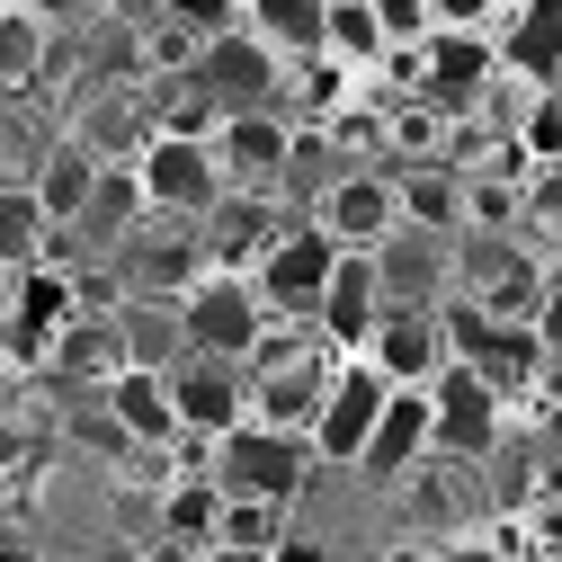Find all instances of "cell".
<instances>
[{"label": "cell", "mask_w": 562, "mask_h": 562, "mask_svg": "<svg viewBox=\"0 0 562 562\" xmlns=\"http://www.w3.org/2000/svg\"><path fill=\"white\" fill-rule=\"evenodd\" d=\"M411 99H429V108H447V116H473L482 108V90L501 81V45H491L482 27H429L411 45Z\"/></svg>", "instance_id": "1"}, {"label": "cell", "mask_w": 562, "mask_h": 562, "mask_svg": "<svg viewBox=\"0 0 562 562\" xmlns=\"http://www.w3.org/2000/svg\"><path fill=\"white\" fill-rule=\"evenodd\" d=\"M330 259H339V241H330L313 215L277 224V241L250 259V286H259L268 322H313V304H322V286H330Z\"/></svg>", "instance_id": "2"}, {"label": "cell", "mask_w": 562, "mask_h": 562, "mask_svg": "<svg viewBox=\"0 0 562 562\" xmlns=\"http://www.w3.org/2000/svg\"><path fill=\"white\" fill-rule=\"evenodd\" d=\"M384 393H393V384H384L367 358H330L322 411H313V429H304L313 464H330V473H358V456H367V438H375V419H384Z\"/></svg>", "instance_id": "3"}, {"label": "cell", "mask_w": 562, "mask_h": 562, "mask_svg": "<svg viewBox=\"0 0 562 562\" xmlns=\"http://www.w3.org/2000/svg\"><path fill=\"white\" fill-rule=\"evenodd\" d=\"M205 473H215L224 491H250V501H286L295 509V491L313 473V447L295 429H259V419H241V429H224L215 447H205Z\"/></svg>", "instance_id": "4"}, {"label": "cell", "mask_w": 562, "mask_h": 562, "mask_svg": "<svg viewBox=\"0 0 562 562\" xmlns=\"http://www.w3.org/2000/svg\"><path fill=\"white\" fill-rule=\"evenodd\" d=\"M196 90L215 99V116H241V108H286V54L277 45H259L250 27H233V36H215V45H196ZM295 116V108H286Z\"/></svg>", "instance_id": "5"}, {"label": "cell", "mask_w": 562, "mask_h": 562, "mask_svg": "<svg viewBox=\"0 0 562 562\" xmlns=\"http://www.w3.org/2000/svg\"><path fill=\"white\" fill-rule=\"evenodd\" d=\"M179 322H188L196 358H250V339L268 330V304L250 286V268H205L196 286L179 295Z\"/></svg>", "instance_id": "6"}, {"label": "cell", "mask_w": 562, "mask_h": 562, "mask_svg": "<svg viewBox=\"0 0 562 562\" xmlns=\"http://www.w3.org/2000/svg\"><path fill=\"white\" fill-rule=\"evenodd\" d=\"M215 170L224 188L241 196H286V161H295V116L286 108H241V116H215Z\"/></svg>", "instance_id": "7"}, {"label": "cell", "mask_w": 562, "mask_h": 562, "mask_svg": "<svg viewBox=\"0 0 562 562\" xmlns=\"http://www.w3.org/2000/svg\"><path fill=\"white\" fill-rule=\"evenodd\" d=\"M509 411H518V402H501L473 367H447V375L429 384V447H438L447 464H482L491 447L509 438Z\"/></svg>", "instance_id": "8"}, {"label": "cell", "mask_w": 562, "mask_h": 562, "mask_svg": "<svg viewBox=\"0 0 562 562\" xmlns=\"http://www.w3.org/2000/svg\"><path fill=\"white\" fill-rule=\"evenodd\" d=\"M134 179H144L153 196V215H215V196H224V170H215V144L205 134H153L144 153H134Z\"/></svg>", "instance_id": "9"}, {"label": "cell", "mask_w": 562, "mask_h": 562, "mask_svg": "<svg viewBox=\"0 0 562 562\" xmlns=\"http://www.w3.org/2000/svg\"><path fill=\"white\" fill-rule=\"evenodd\" d=\"M304 215L339 241V250H375L402 215H393V170H375V161H348V170H330L313 196H304Z\"/></svg>", "instance_id": "10"}, {"label": "cell", "mask_w": 562, "mask_h": 562, "mask_svg": "<svg viewBox=\"0 0 562 562\" xmlns=\"http://www.w3.org/2000/svg\"><path fill=\"white\" fill-rule=\"evenodd\" d=\"M358 358L384 375V384H438L456 367V339H447V304H384L375 339Z\"/></svg>", "instance_id": "11"}, {"label": "cell", "mask_w": 562, "mask_h": 562, "mask_svg": "<svg viewBox=\"0 0 562 562\" xmlns=\"http://www.w3.org/2000/svg\"><path fill=\"white\" fill-rule=\"evenodd\" d=\"M63 134L90 153V161H134L153 144V99L144 81H90L72 108H63Z\"/></svg>", "instance_id": "12"}, {"label": "cell", "mask_w": 562, "mask_h": 562, "mask_svg": "<svg viewBox=\"0 0 562 562\" xmlns=\"http://www.w3.org/2000/svg\"><path fill=\"white\" fill-rule=\"evenodd\" d=\"M170 402H179V438H205L215 447L224 429H241L250 419V375H241V358H188L170 367Z\"/></svg>", "instance_id": "13"}, {"label": "cell", "mask_w": 562, "mask_h": 562, "mask_svg": "<svg viewBox=\"0 0 562 562\" xmlns=\"http://www.w3.org/2000/svg\"><path fill=\"white\" fill-rule=\"evenodd\" d=\"M367 259H375V277H384V304H447V295H456V233L393 224Z\"/></svg>", "instance_id": "14"}, {"label": "cell", "mask_w": 562, "mask_h": 562, "mask_svg": "<svg viewBox=\"0 0 562 562\" xmlns=\"http://www.w3.org/2000/svg\"><path fill=\"white\" fill-rule=\"evenodd\" d=\"M375 322H384V277H375V259H367V250H339V259H330V286H322V304H313L322 348H330V358H358V348L375 339Z\"/></svg>", "instance_id": "15"}, {"label": "cell", "mask_w": 562, "mask_h": 562, "mask_svg": "<svg viewBox=\"0 0 562 562\" xmlns=\"http://www.w3.org/2000/svg\"><path fill=\"white\" fill-rule=\"evenodd\" d=\"M196 277H205V233H196L188 215H153L144 233L125 241V286H134V295H170V304H179Z\"/></svg>", "instance_id": "16"}, {"label": "cell", "mask_w": 562, "mask_h": 562, "mask_svg": "<svg viewBox=\"0 0 562 562\" xmlns=\"http://www.w3.org/2000/svg\"><path fill=\"white\" fill-rule=\"evenodd\" d=\"M429 456H438V447H429V384H393L375 438H367V456H358V473H367V482H411Z\"/></svg>", "instance_id": "17"}, {"label": "cell", "mask_w": 562, "mask_h": 562, "mask_svg": "<svg viewBox=\"0 0 562 562\" xmlns=\"http://www.w3.org/2000/svg\"><path fill=\"white\" fill-rule=\"evenodd\" d=\"M491 45H501V72H518L527 90H553L562 81V0H518Z\"/></svg>", "instance_id": "18"}, {"label": "cell", "mask_w": 562, "mask_h": 562, "mask_svg": "<svg viewBox=\"0 0 562 562\" xmlns=\"http://www.w3.org/2000/svg\"><path fill=\"white\" fill-rule=\"evenodd\" d=\"M99 393H108V419H116L134 447H179V402H170V375L161 367H116Z\"/></svg>", "instance_id": "19"}, {"label": "cell", "mask_w": 562, "mask_h": 562, "mask_svg": "<svg viewBox=\"0 0 562 562\" xmlns=\"http://www.w3.org/2000/svg\"><path fill=\"white\" fill-rule=\"evenodd\" d=\"M393 215L419 233H464V170L456 161H393Z\"/></svg>", "instance_id": "20"}, {"label": "cell", "mask_w": 562, "mask_h": 562, "mask_svg": "<svg viewBox=\"0 0 562 562\" xmlns=\"http://www.w3.org/2000/svg\"><path fill=\"white\" fill-rule=\"evenodd\" d=\"M54 45H63V27H45L36 10H0V99H45V81H54Z\"/></svg>", "instance_id": "21"}, {"label": "cell", "mask_w": 562, "mask_h": 562, "mask_svg": "<svg viewBox=\"0 0 562 562\" xmlns=\"http://www.w3.org/2000/svg\"><path fill=\"white\" fill-rule=\"evenodd\" d=\"M144 224H153V196H144V179H134V161H108L72 233H81V241H99V250H125Z\"/></svg>", "instance_id": "22"}, {"label": "cell", "mask_w": 562, "mask_h": 562, "mask_svg": "<svg viewBox=\"0 0 562 562\" xmlns=\"http://www.w3.org/2000/svg\"><path fill=\"white\" fill-rule=\"evenodd\" d=\"M99 170H108V161H90V153L72 144V134H54V153H45V161H36V179H27L36 215H45V224H81V205H90Z\"/></svg>", "instance_id": "23"}, {"label": "cell", "mask_w": 562, "mask_h": 562, "mask_svg": "<svg viewBox=\"0 0 562 562\" xmlns=\"http://www.w3.org/2000/svg\"><path fill=\"white\" fill-rule=\"evenodd\" d=\"M116 330H125V367H179L188 358V322H179V304L170 295H125L116 304Z\"/></svg>", "instance_id": "24"}, {"label": "cell", "mask_w": 562, "mask_h": 562, "mask_svg": "<svg viewBox=\"0 0 562 562\" xmlns=\"http://www.w3.org/2000/svg\"><path fill=\"white\" fill-rule=\"evenodd\" d=\"M54 367H63V375H90V384H108V375L125 367L116 304H108V313H90V304H81L72 322H63V330H54Z\"/></svg>", "instance_id": "25"}, {"label": "cell", "mask_w": 562, "mask_h": 562, "mask_svg": "<svg viewBox=\"0 0 562 562\" xmlns=\"http://www.w3.org/2000/svg\"><path fill=\"white\" fill-rule=\"evenodd\" d=\"M322 54L339 63V72L375 81L393 45H384V27H375V10H367V0H330V10H322Z\"/></svg>", "instance_id": "26"}, {"label": "cell", "mask_w": 562, "mask_h": 562, "mask_svg": "<svg viewBox=\"0 0 562 562\" xmlns=\"http://www.w3.org/2000/svg\"><path fill=\"white\" fill-rule=\"evenodd\" d=\"M54 134L63 125H45V99H0V188H27L36 161L54 153Z\"/></svg>", "instance_id": "27"}, {"label": "cell", "mask_w": 562, "mask_h": 562, "mask_svg": "<svg viewBox=\"0 0 562 562\" xmlns=\"http://www.w3.org/2000/svg\"><path fill=\"white\" fill-rule=\"evenodd\" d=\"M322 10L330 0H241V27L295 63V54H322Z\"/></svg>", "instance_id": "28"}, {"label": "cell", "mask_w": 562, "mask_h": 562, "mask_svg": "<svg viewBox=\"0 0 562 562\" xmlns=\"http://www.w3.org/2000/svg\"><path fill=\"white\" fill-rule=\"evenodd\" d=\"M286 527H295V509L286 501H250V491H224V509H215V544H268L277 553Z\"/></svg>", "instance_id": "29"}, {"label": "cell", "mask_w": 562, "mask_h": 562, "mask_svg": "<svg viewBox=\"0 0 562 562\" xmlns=\"http://www.w3.org/2000/svg\"><path fill=\"white\" fill-rule=\"evenodd\" d=\"M509 144L527 161H562V81L553 90H527V108L509 116Z\"/></svg>", "instance_id": "30"}, {"label": "cell", "mask_w": 562, "mask_h": 562, "mask_svg": "<svg viewBox=\"0 0 562 562\" xmlns=\"http://www.w3.org/2000/svg\"><path fill=\"white\" fill-rule=\"evenodd\" d=\"M518 215L536 224L544 250H562V161H536V170L518 179Z\"/></svg>", "instance_id": "31"}, {"label": "cell", "mask_w": 562, "mask_h": 562, "mask_svg": "<svg viewBox=\"0 0 562 562\" xmlns=\"http://www.w3.org/2000/svg\"><path fill=\"white\" fill-rule=\"evenodd\" d=\"M36 233H45L36 196L27 188H0V268H27L36 259Z\"/></svg>", "instance_id": "32"}, {"label": "cell", "mask_w": 562, "mask_h": 562, "mask_svg": "<svg viewBox=\"0 0 562 562\" xmlns=\"http://www.w3.org/2000/svg\"><path fill=\"white\" fill-rule=\"evenodd\" d=\"M161 19H170V27H188L196 45H215V36H233V27H241V0H161Z\"/></svg>", "instance_id": "33"}, {"label": "cell", "mask_w": 562, "mask_h": 562, "mask_svg": "<svg viewBox=\"0 0 562 562\" xmlns=\"http://www.w3.org/2000/svg\"><path fill=\"white\" fill-rule=\"evenodd\" d=\"M367 10H375V27H384V45H393V54H411L419 36L438 27V19H429V0H367Z\"/></svg>", "instance_id": "34"}, {"label": "cell", "mask_w": 562, "mask_h": 562, "mask_svg": "<svg viewBox=\"0 0 562 562\" xmlns=\"http://www.w3.org/2000/svg\"><path fill=\"white\" fill-rule=\"evenodd\" d=\"M509 10H518V0H429V19H438V27H482V36H501Z\"/></svg>", "instance_id": "35"}, {"label": "cell", "mask_w": 562, "mask_h": 562, "mask_svg": "<svg viewBox=\"0 0 562 562\" xmlns=\"http://www.w3.org/2000/svg\"><path fill=\"white\" fill-rule=\"evenodd\" d=\"M19 10H36L45 27H90V19H108V0H19Z\"/></svg>", "instance_id": "36"}, {"label": "cell", "mask_w": 562, "mask_h": 562, "mask_svg": "<svg viewBox=\"0 0 562 562\" xmlns=\"http://www.w3.org/2000/svg\"><path fill=\"white\" fill-rule=\"evenodd\" d=\"M196 562H277V553H268V544H205Z\"/></svg>", "instance_id": "37"}, {"label": "cell", "mask_w": 562, "mask_h": 562, "mask_svg": "<svg viewBox=\"0 0 562 562\" xmlns=\"http://www.w3.org/2000/svg\"><path fill=\"white\" fill-rule=\"evenodd\" d=\"M19 456H27V438H19V419H10V411H0V473H10Z\"/></svg>", "instance_id": "38"}, {"label": "cell", "mask_w": 562, "mask_h": 562, "mask_svg": "<svg viewBox=\"0 0 562 562\" xmlns=\"http://www.w3.org/2000/svg\"><path fill=\"white\" fill-rule=\"evenodd\" d=\"M0 562H36V544H19V536H0Z\"/></svg>", "instance_id": "39"}, {"label": "cell", "mask_w": 562, "mask_h": 562, "mask_svg": "<svg viewBox=\"0 0 562 562\" xmlns=\"http://www.w3.org/2000/svg\"><path fill=\"white\" fill-rule=\"evenodd\" d=\"M0 501H10V473H0Z\"/></svg>", "instance_id": "40"}]
</instances>
